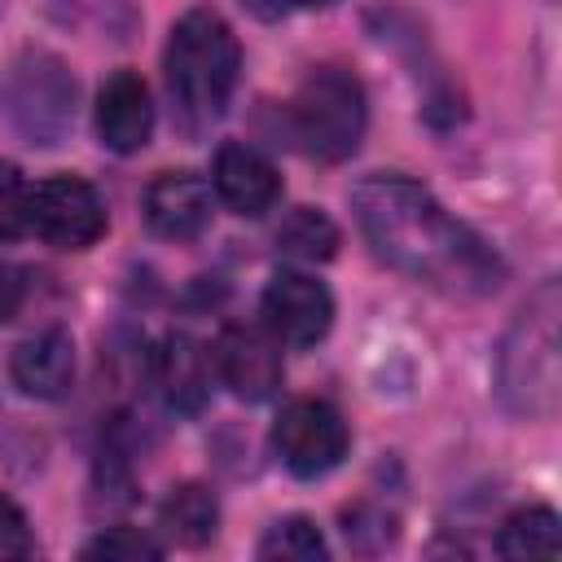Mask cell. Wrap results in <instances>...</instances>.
I'll return each mask as SVG.
<instances>
[{
	"label": "cell",
	"mask_w": 562,
	"mask_h": 562,
	"mask_svg": "<svg viewBox=\"0 0 562 562\" xmlns=\"http://www.w3.org/2000/svg\"><path fill=\"white\" fill-rule=\"evenodd\" d=\"M347 422L325 400H290L272 422V448L281 465L299 479H321L347 457Z\"/></svg>",
	"instance_id": "6"
},
{
	"label": "cell",
	"mask_w": 562,
	"mask_h": 562,
	"mask_svg": "<svg viewBox=\"0 0 562 562\" xmlns=\"http://www.w3.org/2000/svg\"><path fill=\"white\" fill-rule=\"evenodd\" d=\"M351 211L373 255L413 281L448 294H487L501 285L505 268L496 250L417 180L395 171L364 176L351 189Z\"/></svg>",
	"instance_id": "1"
},
{
	"label": "cell",
	"mask_w": 562,
	"mask_h": 562,
	"mask_svg": "<svg viewBox=\"0 0 562 562\" xmlns=\"http://www.w3.org/2000/svg\"><path fill=\"white\" fill-rule=\"evenodd\" d=\"M277 246L303 263H316L338 250V228L321 206H294L277 228Z\"/></svg>",
	"instance_id": "17"
},
{
	"label": "cell",
	"mask_w": 562,
	"mask_h": 562,
	"mask_svg": "<svg viewBox=\"0 0 562 562\" xmlns=\"http://www.w3.org/2000/svg\"><path fill=\"white\" fill-rule=\"evenodd\" d=\"M154 101L149 83L136 70H114L97 92V136L114 154H136L149 145Z\"/></svg>",
	"instance_id": "10"
},
{
	"label": "cell",
	"mask_w": 562,
	"mask_h": 562,
	"mask_svg": "<svg viewBox=\"0 0 562 562\" xmlns=\"http://www.w3.org/2000/svg\"><path fill=\"white\" fill-rule=\"evenodd\" d=\"M263 325L277 334V342L312 347L334 325V294L307 272H277L263 290Z\"/></svg>",
	"instance_id": "8"
},
{
	"label": "cell",
	"mask_w": 562,
	"mask_h": 562,
	"mask_svg": "<svg viewBox=\"0 0 562 562\" xmlns=\"http://www.w3.org/2000/svg\"><path fill=\"white\" fill-rule=\"evenodd\" d=\"M158 522L180 540V544H206L220 527V501L202 483H180L158 509Z\"/></svg>",
	"instance_id": "15"
},
{
	"label": "cell",
	"mask_w": 562,
	"mask_h": 562,
	"mask_svg": "<svg viewBox=\"0 0 562 562\" xmlns=\"http://www.w3.org/2000/svg\"><path fill=\"white\" fill-rule=\"evenodd\" d=\"M215 369L224 378V386L237 400H272L281 386V342L272 329L259 325H228L215 338Z\"/></svg>",
	"instance_id": "9"
},
{
	"label": "cell",
	"mask_w": 562,
	"mask_h": 562,
	"mask_svg": "<svg viewBox=\"0 0 562 562\" xmlns=\"http://www.w3.org/2000/svg\"><path fill=\"white\" fill-rule=\"evenodd\" d=\"M294 4H307V9H325V4H338V0H294Z\"/></svg>",
	"instance_id": "24"
},
{
	"label": "cell",
	"mask_w": 562,
	"mask_h": 562,
	"mask_svg": "<svg viewBox=\"0 0 562 562\" xmlns=\"http://www.w3.org/2000/svg\"><path fill=\"white\" fill-rule=\"evenodd\" d=\"M154 382L171 413H198L211 395V360L198 338L167 334L154 356Z\"/></svg>",
	"instance_id": "14"
},
{
	"label": "cell",
	"mask_w": 562,
	"mask_h": 562,
	"mask_svg": "<svg viewBox=\"0 0 562 562\" xmlns=\"http://www.w3.org/2000/svg\"><path fill=\"white\" fill-rule=\"evenodd\" d=\"M31 198L35 184L13 162H0V241H18L31 233Z\"/></svg>",
	"instance_id": "19"
},
{
	"label": "cell",
	"mask_w": 562,
	"mask_h": 562,
	"mask_svg": "<svg viewBox=\"0 0 562 562\" xmlns=\"http://www.w3.org/2000/svg\"><path fill=\"white\" fill-rule=\"evenodd\" d=\"M255 553L268 558V562H321L329 553V544H325V536H321V527L312 518L290 514V518H281V522H272L263 531Z\"/></svg>",
	"instance_id": "18"
},
{
	"label": "cell",
	"mask_w": 562,
	"mask_h": 562,
	"mask_svg": "<svg viewBox=\"0 0 562 562\" xmlns=\"http://www.w3.org/2000/svg\"><path fill=\"white\" fill-rule=\"evenodd\" d=\"M31 233L57 250H88L105 233V202L88 180L53 176V180L35 184Z\"/></svg>",
	"instance_id": "7"
},
{
	"label": "cell",
	"mask_w": 562,
	"mask_h": 562,
	"mask_svg": "<svg viewBox=\"0 0 562 562\" xmlns=\"http://www.w3.org/2000/svg\"><path fill=\"white\" fill-rule=\"evenodd\" d=\"M13 386L31 400H61L75 382V338L66 329H40L35 338L18 342L9 360Z\"/></svg>",
	"instance_id": "13"
},
{
	"label": "cell",
	"mask_w": 562,
	"mask_h": 562,
	"mask_svg": "<svg viewBox=\"0 0 562 562\" xmlns=\"http://www.w3.org/2000/svg\"><path fill=\"white\" fill-rule=\"evenodd\" d=\"M83 558H110V562H140V558H162V544L154 540V536H145V531H136V527H110V531H101L88 549H83Z\"/></svg>",
	"instance_id": "20"
},
{
	"label": "cell",
	"mask_w": 562,
	"mask_h": 562,
	"mask_svg": "<svg viewBox=\"0 0 562 562\" xmlns=\"http://www.w3.org/2000/svg\"><path fill=\"white\" fill-rule=\"evenodd\" d=\"M496 549H501L505 558H558V553H562V527H558V514H553L549 505L518 509V514L501 527Z\"/></svg>",
	"instance_id": "16"
},
{
	"label": "cell",
	"mask_w": 562,
	"mask_h": 562,
	"mask_svg": "<svg viewBox=\"0 0 562 562\" xmlns=\"http://www.w3.org/2000/svg\"><path fill=\"white\" fill-rule=\"evenodd\" d=\"M31 549H35V540H31L26 514L9 496H0V558H26Z\"/></svg>",
	"instance_id": "21"
},
{
	"label": "cell",
	"mask_w": 562,
	"mask_h": 562,
	"mask_svg": "<svg viewBox=\"0 0 562 562\" xmlns=\"http://www.w3.org/2000/svg\"><path fill=\"white\" fill-rule=\"evenodd\" d=\"M75 75L48 48H22L0 75V110L26 145H61L75 127Z\"/></svg>",
	"instance_id": "4"
},
{
	"label": "cell",
	"mask_w": 562,
	"mask_h": 562,
	"mask_svg": "<svg viewBox=\"0 0 562 562\" xmlns=\"http://www.w3.org/2000/svg\"><path fill=\"white\" fill-rule=\"evenodd\" d=\"M290 119H294L299 145L316 162H342L364 140V123H369L364 88L342 66H316L299 83L294 105H290Z\"/></svg>",
	"instance_id": "5"
},
{
	"label": "cell",
	"mask_w": 562,
	"mask_h": 562,
	"mask_svg": "<svg viewBox=\"0 0 562 562\" xmlns=\"http://www.w3.org/2000/svg\"><path fill=\"white\" fill-rule=\"evenodd\" d=\"M558 316H562V290L558 281H540L501 338L496 391L514 417L549 422L558 413V395H562Z\"/></svg>",
	"instance_id": "3"
},
{
	"label": "cell",
	"mask_w": 562,
	"mask_h": 562,
	"mask_svg": "<svg viewBox=\"0 0 562 562\" xmlns=\"http://www.w3.org/2000/svg\"><path fill=\"white\" fill-rule=\"evenodd\" d=\"M22 299H26V281H22V272H18L9 259H0V325L18 316Z\"/></svg>",
	"instance_id": "22"
},
{
	"label": "cell",
	"mask_w": 562,
	"mask_h": 562,
	"mask_svg": "<svg viewBox=\"0 0 562 562\" xmlns=\"http://www.w3.org/2000/svg\"><path fill=\"white\" fill-rule=\"evenodd\" d=\"M145 224L154 237L189 241L211 224V184L193 171H162L145 189Z\"/></svg>",
	"instance_id": "11"
},
{
	"label": "cell",
	"mask_w": 562,
	"mask_h": 562,
	"mask_svg": "<svg viewBox=\"0 0 562 562\" xmlns=\"http://www.w3.org/2000/svg\"><path fill=\"white\" fill-rule=\"evenodd\" d=\"M162 70H167L176 127L184 136H206L224 119L241 70V48L233 26L211 9H189L171 26Z\"/></svg>",
	"instance_id": "2"
},
{
	"label": "cell",
	"mask_w": 562,
	"mask_h": 562,
	"mask_svg": "<svg viewBox=\"0 0 562 562\" xmlns=\"http://www.w3.org/2000/svg\"><path fill=\"white\" fill-rule=\"evenodd\" d=\"M211 184L220 193V202L237 215H263L272 211V202L281 198V176L277 167L255 149V145H241V140H228L220 145L215 154V167H211Z\"/></svg>",
	"instance_id": "12"
},
{
	"label": "cell",
	"mask_w": 562,
	"mask_h": 562,
	"mask_svg": "<svg viewBox=\"0 0 562 562\" xmlns=\"http://www.w3.org/2000/svg\"><path fill=\"white\" fill-rule=\"evenodd\" d=\"M246 4H250L259 18H281V13H285L294 0H246Z\"/></svg>",
	"instance_id": "23"
}]
</instances>
